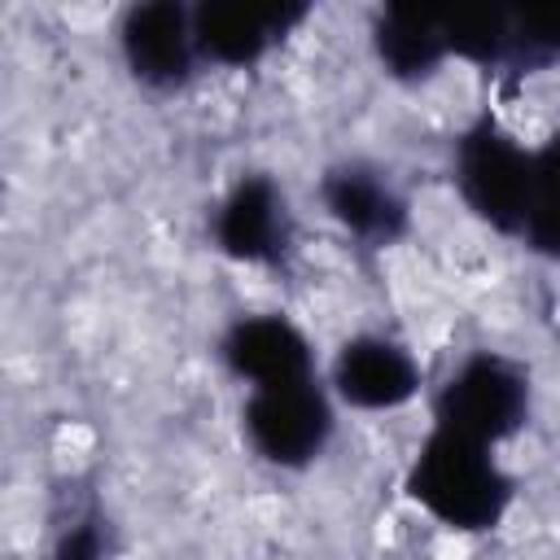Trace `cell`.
Segmentation results:
<instances>
[{"label":"cell","mask_w":560,"mask_h":560,"mask_svg":"<svg viewBox=\"0 0 560 560\" xmlns=\"http://www.w3.org/2000/svg\"><path fill=\"white\" fill-rule=\"evenodd\" d=\"M512 477L494 459L490 446L464 442L455 433L433 429L411 468H407V494L446 529L459 534H486L494 529L512 508Z\"/></svg>","instance_id":"6da1fadb"},{"label":"cell","mask_w":560,"mask_h":560,"mask_svg":"<svg viewBox=\"0 0 560 560\" xmlns=\"http://www.w3.org/2000/svg\"><path fill=\"white\" fill-rule=\"evenodd\" d=\"M529 420V376L521 363L477 350L433 394V429L477 446H503Z\"/></svg>","instance_id":"7a4b0ae2"},{"label":"cell","mask_w":560,"mask_h":560,"mask_svg":"<svg viewBox=\"0 0 560 560\" xmlns=\"http://www.w3.org/2000/svg\"><path fill=\"white\" fill-rule=\"evenodd\" d=\"M534 179V149H525L503 122L477 118L455 140V188L472 219L503 236H521Z\"/></svg>","instance_id":"3957f363"},{"label":"cell","mask_w":560,"mask_h":560,"mask_svg":"<svg viewBox=\"0 0 560 560\" xmlns=\"http://www.w3.org/2000/svg\"><path fill=\"white\" fill-rule=\"evenodd\" d=\"M241 429L249 451L276 468H306L324 455L332 438V402L319 381H293L271 389H249L241 407Z\"/></svg>","instance_id":"277c9868"},{"label":"cell","mask_w":560,"mask_h":560,"mask_svg":"<svg viewBox=\"0 0 560 560\" xmlns=\"http://www.w3.org/2000/svg\"><path fill=\"white\" fill-rule=\"evenodd\" d=\"M319 201H324L328 219L368 249L398 245L411 223L402 188L389 179V171H381L376 162H363V158H346V162L328 166L319 179Z\"/></svg>","instance_id":"5b68a950"},{"label":"cell","mask_w":560,"mask_h":560,"mask_svg":"<svg viewBox=\"0 0 560 560\" xmlns=\"http://www.w3.org/2000/svg\"><path fill=\"white\" fill-rule=\"evenodd\" d=\"M214 245L245 267H276L293 249V210L271 175H241L214 210Z\"/></svg>","instance_id":"8992f818"},{"label":"cell","mask_w":560,"mask_h":560,"mask_svg":"<svg viewBox=\"0 0 560 560\" xmlns=\"http://www.w3.org/2000/svg\"><path fill=\"white\" fill-rule=\"evenodd\" d=\"M118 48L131 79L153 92L184 88L192 79V66L201 61L197 35H192V9L175 0L131 4L118 22Z\"/></svg>","instance_id":"52a82bcc"},{"label":"cell","mask_w":560,"mask_h":560,"mask_svg":"<svg viewBox=\"0 0 560 560\" xmlns=\"http://www.w3.org/2000/svg\"><path fill=\"white\" fill-rule=\"evenodd\" d=\"M302 18H306V4L206 0L192 9V35H197L201 61L241 70V66L262 61Z\"/></svg>","instance_id":"ba28073f"},{"label":"cell","mask_w":560,"mask_h":560,"mask_svg":"<svg viewBox=\"0 0 560 560\" xmlns=\"http://www.w3.org/2000/svg\"><path fill=\"white\" fill-rule=\"evenodd\" d=\"M219 359L249 389H271L315 376L311 341L284 315H241L219 337Z\"/></svg>","instance_id":"9c48e42d"},{"label":"cell","mask_w":560,"mask_h":560,"mask_svg":"<svg viewBox=\"0 0 560 560\" xmlns=\"http://www.w3.org/2000/svg\"><path fill=\"white\" fill-rule=\"evenodd\" d=\"M332 389L359 411H394L420 394V368L398 341L381 332H359L341 341L332 359Z\"/></svg>","instance_id":"30bf717a"},{"label":"cell","mask_w":560,"mask_h":560,"mask_svg":"<svg viewBox=\"0 0 560 560\" xmlns=\"http://www.w3.org/2000/svg\"><path fill=\"white\" fill-rule=\"evenodd\" d=\"M372 48L385 74L402 83H420L438 74V66L451 57L442 13L420 9V4H385L372 22Z\"/></svg>","instance_id":"8fae6325"},{"label":"cell","mask_w":560,"mask_h":560,"mask_svg":"<svg viewBox=\"0 0 560 560\" xmlns=\"http://www.w3.org/2000/svg\"><path fill=\"white\" fill-rule=\"evenodd\" d=\"M521 236L534 254L560 262V131H551L542 149H534V179Z\"/></svg>","instance_id":"7c38bea8"},{"label":"cell","mask_w":560,"mask_h":560,"mask_svg":"<svg viewBox=\"0 0 560 560\" xmlns=\"http://www.w3.org/2000/svg\"><path fill=\"white\" fill-rule=\"evenodd\" d=\"M560 61V4H525L508 9L503 66L512 74H534Z\"/></svg>","instance_id":"4fadbf2b"},{"label":"cell","mask_w":560,"mask_h":560,"mask_svg":"<svg viewBox=\"0 0 560 560\" xmlns=\"http://www.w3.org/2000/svg\"><path fill=\"white\" fill-rule=\"evenodd\" d=\"M114 556H118V529L109 512L101 503H79L52 525L44 560H114Z\"/></svg>","instance_id":"5bb4252c"},{"label":"cell","mask_w":560,"mask_h":560,"mask_svg":"<svg viewBox=\"0 0 560 560\" xmlns=\"http://www.w3.org/2000/svg\"><path fill=\"white\" fill-rule=\"evenodd\" d=\"M442 31H446V48L459 61L499 70L503 66V35H508V9H455L442 13Z\"/></svg>","instance_id":"9a60e30c"}]
</instances>
